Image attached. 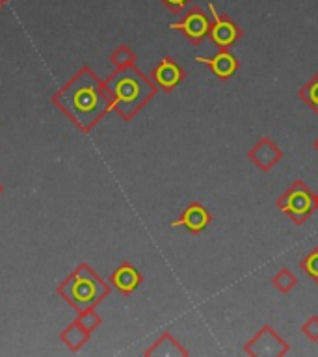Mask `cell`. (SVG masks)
Returning <instances> with one entry per match:
<instances>
[{"mask_svg":"<svg viewBox=\"0 0 318 357\" xmlns=\"http://www.w3.org/2000/svg\"><path fill=\"white\" fill-rule=\"evenodd\" d=\"M142 283H144V275L130 262H121L110 275V284H114V289L119 290L123 296H130L134 290L139 289Z\"/></svg>","mask_w":318,"mask_h":357,"instance_id":"obj_12","label":"cell"},{"mask_svg":"<svg viewBox=\"0 0 318 357\" xmlns=\"http://www.w3.org/2000/svg\"><path fill=\"white\" fill-rule=\"evenodd\" d=\"M275 205L290 222H294V225H303L312 216V212L317 211L311 188L301 178H296L294 183L279 195Z\"/></svg>","mask_w":318,"mask_h":357,"instance_id":"obj_4","label":"cell"},{"mask_svg":"<svg viewBox=\"0 0 318 357\" xmlns=\"http://www.w3.org/2000/svg\"><path fill=\"white\" fill-rule=\"evenodd\" d=\"M298 97H300V99L318 116V73H315V75L307 80V84L301 86L300 91H298Z\"/></svg>","mask_w":318,"mask_h":357,"instance_id":"obj_15","label":"cell"},{"mask_svg":"<svg viewBox=\"0 0 318 357\" xmlns=\"http://www.w3.org/2000/svg\"><path fill=\"white\" fill-rule=\"evenodd\" d=\"M89 337H91V333L86 331V329H84L77 320H75L73 324H69V326H67V328L60 333L61 342H63V344L73 351H78L84 344H88Z\"/></svg>","mask_w":318,"mask_h":357,"instance_id":"obj_14","label":"cell"},{"mask_svg":"<svg viewBox=\"0 0 318 357\" xmlns=\"http://www.w3.org/2000/svg\"><path fill=\"white\" fill-rule=\"evenodd\" d=\"M300 268L312 279V281H315V283H317L318 287V245L317 248H312V250L301 259Z\"/></svg>","mask_w":318,"mask_h":357,"instance_id":"obj_18","label":"cell"},{"mask_svg":"<svg viewBox=\"0 0 318 357\" xmlns=\"http://www.w3.org/2000/svg\"><path fill=\"white\" fill-rule=\"evenodd\" d=\"M112 66L116 67V69H125V67L134 66V61H136V54H134L132 50L128 49L127 45H119L110 56Z\"/></svg>","mask_w":318,"mask_h":357,"instance_id":"obj_17","label":"cell"},{"mask_svg":"<svg viewBox=\"0 0 318 357\" xmlns=\"http://www.w3.org/2000/svg\"><path fill=\"white\" fill-rule=\"evenodd\" d=\"M58 294L77 312L97 307L110 294V284L88 264H78L60 284Z\"/></svg>","mask_w":318,"mask_h":357,"instance_id":"obj_3","label":"cell"},{"mask_svg":"<svg viewBox=\"0 0 318 357\" xmlns=\"http://www.w3.org/2000/svg\"><path fill=\"white\" fill-rule=\"evenodd\" d=\"M244 351L251 357H285L290 351V346L270 324H264L245 342Z\"/></svg>","mask_w":318,"mask_h":357,"instance_id":"obj_5","label":"cell"},{"mask_svg":"<svg viewBox=\"0 0 318 357\" xmlns=\"http://www.w3.org/2000/svg\"><path fill=\"white\" fill-rule=\"evenodd\" d=\"M312 201H315V208L318 211V192L317 194H312Z\"/></svg>","mask_w":318,"mask_h":357,"instance_id":"obj_22","label":"cell"},{"mask_svg":"<svg viewBox=\"0 0 318 357\" xmlns=\"http://www.w3.org/2000/svg\"><path fill=\"white\" fill-rule=\"evenodd\" d=\"M52 102L84 132H89L112 110V97L105 82L89 67L78 69L52 95Z\"/></svg>","mask_w":318,"mask_h":357,"instance_id":"obj_1","label":"cell"},{"mask_svg":"<svg viewBox=\"0 0 318 357\" xmlns=\"http://www.w3.org/2000/svg\"><path fill=\"white\" fill-rule=\"evenodd\" d=\"M144 356L147 357H186L190 356V351L184 348L181 342H179L175 337H173L169 331L162 333L158 339L151 344V348L144 351Z\"/></svg>","mask_w":318,"mask_h":357,"instance_id":"obj_13","label":"cell"},{"mask_svg":"<svg viewBox=\"0 0 318 357\" xmlns=\"http://www.w3.org/2000/svg\"><path fill=\"white\" fill-rule=\"evenodd\" d=\"M248 158L253 162V166L262 173L272 172L273 167L278 166L279 162L283 160V151L273 139L268 136H262L250 151H248Z\"/></svg>","mask_w":318,"mask_h":357,"instance_id":"obj_8","label":"cell"},{"mask_svg":"<svg viewBox=\"0 0 318 357\" xmlns=\"http://www.w3.org/2000/svg\"><path fill=\"white\" fill-rule=\"evenodd\" d=\"M209 10H211L212 19H214L211 26V33H209L212 39V43L216 45L220 50H229L236 41H238L240 33L242 32H240V28L236 26L229 17L220 15L212 2L209 4Z\"/></svg>","mask_w":318,"mask_h":357,"instance_id":"obj_7","label":"cell"},{"mask_svg":"<svg viewBox=\"0 0 318 357\" xmlns=\"http://www.w3.org/2000/svg\"><path fill=\"white\" fill-rule=\"evenodd\" d=\"M77 322L82 326L86 331H89V333H93L95 329L99 328L100 324H103V318L95 312V307H91V309H86V311H80L78 312V318Z\"/></svg>","mask_w":318,"mask_h":357,"instance_id":"obj_19","label":"cell"},{"mask_svg":"<svg viewBox=\"0 0 318 357\" xmlns=\"http://www.w3.org/2000/svg\"><path fill=\"white\" fill-rule=\"evenodd\" d=\"M312 149H315L318 153V138L315 139V142H312Z\"/></svg>","mask_w":318,"mask_h":357,"instance_id":"obj_23","label":"cell"},{"mask_svg":"<svg viewBox=\"0 0 318 357\" xmlns=\"http://www.w3.org/2000/svg\"><path fill=\"white\" fill-rule=\"evenodd\" d=\"M211 19H209L201 10H192L181 22H173V24H169L172 30L183 32L184 38L188 39L192 45H199L201 41L211 33Z\"/></svg>","mask_w":318,"mask_h":357,"instance_id":"obj_9","label":"cell"},{"mask_svg":"<svg viewBox=\"0 0 318 357\" xmlns=\"http://www.w3.org/2000/svg\"><path fill=\"white\" fill-rule=\"evenodd\" d=\"M105 86L112 97V110L125 121H130L158 93L156 84L136 66L116 69L106 78Z\"/></svg>","mask_w":318,"mask_h":357,"instance_id":"obj_2","label":"cell"},{"mask_svg":"<svg viewBox=\"0 0 318 357\" xmlns=\"http://www.w3.org/2000/svg\"><path fill=\"white\" fill-rule=\"evenodd\" d=\"M272 284L273 289H278L281 294H289L298 287V278L290 272L289 268H281L272 278Z\"/></svg>","mask_w":318,"mask_h":357,"instance_id":"obj_16","label":"cell"},{"mask_svg":"<svg viewBox=\"0 0 318 357\" xmlns=\"http://www.w3.org/2000/svg\"><path fill=\"white\" fill-rule=\"evenodd\" d=\"M0 194H2V184H0Z\"/></svg>","mask_w":318,"mask_h":357,"instance_id":"obj_25","label":"cell"},{"mask_svg":"<svg viewBox=\"0 0 318 357\" xmlns=\"http://www.w3.org/2000/svg\"><path fill=\"white\" fill-rule=\"evenodd\" d=\"M195 61H199V63L209 67L212 75L216 78H220V80H229V78H233L240 67L238 58H236L231 50H220V52L212 56V58L197 56Z\"/></svg>","mask_w":318,"mask_h":357,"instance_id":"obj_11","label":"cell"},{"mask_svg":"<svg viewBox=\"0 0 318 357\" xmlns=\"http://www.w3.org/2000/svg\"><path fill=\"white\" fill-rule=\"evenodd\" d=\"M301 333L305 335L307 339L311 340V342H318V317L317 314H312V317H309L303 322V326H301Z\"/></svg>","mask_w":318,"mask_h":357,"instance_id":"obj_20","label":"cell"},{"mask_svg":"<svg viewBox=\"0 0 318 357\" xmlns=\"http://www.w3.org/2000/svg\"><path fill=\"white\" fill-rule=\"evenodd\" d=\"M162 2H164V6L169 8L173 13H179V11H183L184 8H186V4H188L190 0H162Z\"/></svg>","mask_w":318,"mask_h":357,"instance_id":"obj_21","label":"cell"},{"mask_svg":"<svg viewBox=\"0 0 318 357\" xmlns=\"http://www.w3.org/2000/svg\"><path fill=\"white\" fill-rule=\"evenodd\" d=\"M149 78L156 84V88L164 91V93H172L173 89L179 88L181 82L186 78V71L179 66L177 61L173 60L172 56L162 58L151 71Z\"/></svg>","mask_w":318,"mask_h":357,"instance_id":"obj_6","label":"cell"},{"mask_svg":"<svg viewBox=\"0 0 318 357\" xmlns=\"http://www.w3.org/2000/svg\"><path fill=\"white\" fill-rule=\"evenodd\" d=\"M6 2H8V0H0V8H2V6H4Z\"/></svg>","mask_w":318,"mask_h":357,"instance_id":"obj_24","label":"cell"},{"mask_svg":"<svg viewBox=\"0 0 318 357\" xmlns=\"http://www.w3.org/2000/svg\"><path fill=\"white\" fill-rule=\"evenodd\" d=\"M211 211H209L206 206L201 205V203H197V201H194V203H190V205L184 208L181 218H177V220L169 223V225H172V227H184L188 233L199 234L211 225Z\"/></svg>","mask_w":318,"mask_h":357,"instance_id":"obj_10","label":"cell"}]
</instances>
